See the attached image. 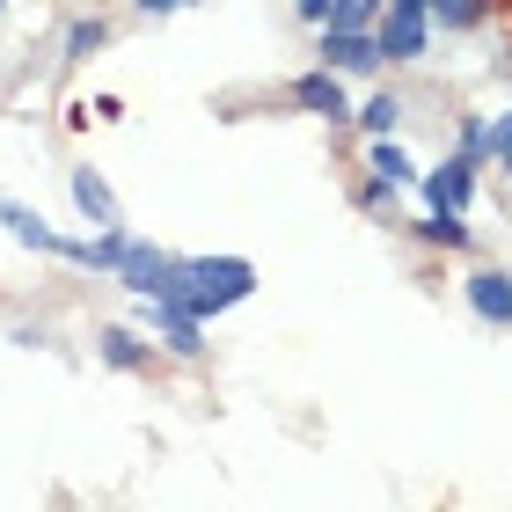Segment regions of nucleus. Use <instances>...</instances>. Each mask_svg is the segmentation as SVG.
Listing matches in <instances>:
<instances>
[{"mask_svg":"<svg viewBox=\"0 0 512 512\" xmlns=\"http://www.w3.org/2000/svg\"><path fill=\"white\" fill-rule=\"evenodd\" d=\"M96 352H103V366H118V374H147L154 366V344H147L139 322H110V330L96 337Z\"/></svg>","mask_w":512,"mask_h":512,"instance_id":"obj_8","label":"nucleus"},{"mask_svg":"<svg viewBox=\"0 0 512 512\" xmlns=\"http://www.w3.org/2000/svg\"><path fill=\"white\" fill-rule=\"evenodd\" d=\"M366 169H374L381 183H395V191H410V183H417V161H410V147H403L395 132L366 139Z\"/></svg>","mask_w":512,"mask_h":512,"instance_id":"obj_10","label":"nucleus"},{"mask_svg":"<svg viewBox=\"0 0 512 512\" xmlns=\"http://www.w3.org/2000/svg\"><path fill=\"white\" fill-rule=\"evenodd\" d=\"M454 139H461V154H469L476 169L491 161V125H483V118H461V125H454Z\"/></svg>","mask_w":512,"mask_h":512,"instance_id":"obj_18","label":"nucleus"},{"mask_svg":"<svg viewBox=\"0 0 512 512\" xmlns=\"http://www.w3.org/2000/svg\"><path fill=\"white\" fill-rule=\"evenodd\" d=\"M410 235L425 242V249H454V256H461V249L476 242L469 227H461V213H425V220H410Z\"/></svg>","mask_w":512,"mask_h":512,"instance_id":"obj_13","label":"nucleus"},{"mask_svg":"<svg viewBox=\"0 0 512 512\" xmlns=\"http://www.w3.org/2000/svg\"><path fill=\"white\" fill-rule=\"evenodd\" d=\"M395 198H403V191H395V183H381V176L359 183V213H374V220H395Z\"/></svg>","mask_w":512,"mask_h":512,"instance_id":"obj_17","label":"nucleus"},{"mask_svg":"<svg viewBox=\"0 0 512 512\" xmlns=\"http://www.w3.org/2000/svg\"><path fill=\"white\" fill-rule=\"evenodd\" d=\"M476 322H491V330H512V271H469V286H461Z\"/></svg>","mask_w":512,"mask_h":512,"instance_id":"obj_5","label":"nucleus"},{"mask_svg":"<svg viewBox=\"0 0 512 512\" xmlns=\"http://www.w3.org/2000/svg\"><path fill=\"white\" fill-rule=\"evenodd\" d=\"M169 271H176V256L154 249V242H125V256H118V286L132 300H154L161 286H169Z\"/></svg>","mask_w":512,"mask_h":512,"instance_id":"obj_4","label":"nucleus"},{"mask_svg":"<svg viewBox=\"0 0 512 512\" xmlns=\"http://www.w3.org/2000/svg\"><path fill=\"white\" fill-rule=\"evenodd\" d=\"M410 191L425 198V213H469V198H476V161L454 154V161H439V169H417Z\"/></svg>","mask_w":512,"mask_h":512,"instance_id":"obj_2","label":"nucleus"},{"mask_svg":"<svg viewBox=\"0 0 512 512\" xmlns=\"http://www.w3.org/2000/svg\"><path fill=\"white\" fill-rule=\"evenodd\" d=\"M293 103L308 110V118H352V103H344V74H330V66H315V74H300L293 81Z\"/></svg>","mask_w":512,"mask_h":512,"instance_id":"obj_7","label":"nucleus"},{"mask_svg":"<svg viewBox=\"0 0 512 512\" xmlns=\"http://www.w3.org/2000/svg\"><path fill=\"white\" fill-rule=\"evenodd\" d=\"M103 44H110V22H103V15H81V22H74V30H66V59H74V66H81V59H96V52H103Z\"/></svg>","mask_w":512,"mask_h":512,"instance_id":"obj_16","label":"nucleus"},{"mask_svg":"<svg viewBox=\"0 0 512 512\" xmlns=\"http://www.w3.org/2000/svg\"><path fill=\"white\" fill-rule=\"evenodd\" d=\"M293 15L300 22H322V15H330V0H293Z\"/></svg>","mask_w":512,"mask_h":512,"instance_id":"obj_21","label":"nucleus"},{"mask_svg":"<svg viewBox=\"0 0 512 512\" xmlns=\"http://www.w3.org/2000/svg\"><path fill=\"white\" fill-rule=\"evenodd\" d=\"M352 118H359V132H366V139H381V132L403 125V96H395V88H381V96H366Z\"/></svg>","mask_w":512,"mask_h":512,"instance_id":"obj_14","label":"nucleus"},{"mask_svg":"<svg viewBox=\"0 0 512 512\" xmlns=\"http://www.w3.org/2000/svg\"><path fill=\"white\" fill-rule=\"evenodd\" d=\"M498 0H425V15H432V30H483L491 22Z\"/></svg>","mask_w":512,"mask_h":512,"instance_id":"obj_12","label":"nucleus"},{"mask_svg":"<svg viewBox=\"0 0 512 512\" xmlns=\"http://www.w3.org/2000/svg\"><path fill=\"white\" fill-rule=\"evenodd\" d=\"M66 191H74V213H81L88 227H118V220H125V213H118V191H110L96 169H74V176H66Z\"/></svg>","mask_w":512,"mask_h":512,"instance_id":"obj_9","label":"nucleus"},{"mask_svg":"<svg viewBox=\"0 0 512 512\" xmlns=\"http://www.w3.org/2000/svg\"><path fill=\"white\" fill-rule=\"evenodd\" d=\"M125 220L118 227H96V235H59V256L66 264H81V271H118V256H125Z\"/></svg>","mask_w":512,"mask_h":512,"instance_id":"obj_6","label":"nucleus"},{"mask_svg":"<svg viewBox=\"0 0 512 512\" xmlns=\"http://www.w3.org/2000/svg\"><path fill=\"white\" fill-rule=\"evenodd\" d=\"M249 293H256V264H249V256H176L169 286H161L154 300H169V308L213 322L227 308H242Z\"/></svg>","mask_w":512,"mask_h":512,"instance_id":"obj_1","label":"nucleus"},{"mask_svg":"<svg viewBox=\"0 0 512 512\" xmlns=\"http://www.w3.org/2000/svg\"><path fill=\"white\" fill-rule=\"evenodd\" d=\"M183 8H198V0H139V15H154V22L161 15H183Z\"/></svg>","mask_w":512,"mask_h":512,"instance_id":"obj_20","label":"nucleus"},{"mask_svg":"<svg viewBox=\"0 0 512 512\" xmlns=\"http://www.w3.org/2000/svg\"><path fill=\"white\" fill-rule=\"evenodd\" d=\"M0 8H8V0H0Z\"/></svg>","mask_w":512,"mask_h":512,"instance_id":"obj_22","label":"nucleus"},{"mask_svg":"<svg viewBox=\"0 0 512 512\" xmlns=\"http://www.w3.org/2000/svg\"><path fill=\"white\" fill-rule=\"evenodd\" d=\"M381 8H388V0H330V15H322V22H330V30H374ZM322 22H315V30H322Z\"/></svg>","mask_w":512,"mask_h":512,"instance_id":"obj_15","label":"nucleus"},{"mask_svg":"<svg viewBox=\"0 0 512 512\" xmlns=\"http://www.w3.org/2000/svg\"><path fill=\"white\" fill-rule=\"evenodd\" d=\"M322 66L330 74H381V44H374V30H330L322 22Z\"/></svg>","mask_w":512,"mask_h":512,"instance_id":"obj_3","label":"nucleus"},{"mask_svg":"<svg viewBox=\"0 0 512 512\" xmlns=\"http://www.w3.org/2000/svg\"><path fill=\"white\" fill-rule=\"evenodd\" d=\"M491 161L512 176V110H505V118H491Z\"/></svg>","mask_w":512,"mask_h":512,"instance_id":"obj_19","label":"nucleus"},{"mask_svg":"<svg viewBox=\"0 0 512 512\" xmlns=\"http://www.w3.org/2000/svg\"><path fill=\"white\" fill-rule=\"evenodd\" d=\"M0 227L22 242V249H37V256H59V235L44 227V213H30L22 198H0Z\"/></svg>","mask_w":512,"mask_h":512,"instance_id":"obj_11","label":"nucleus"}]
</instances>
